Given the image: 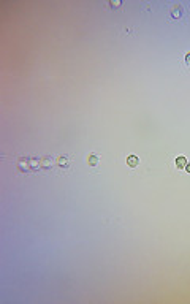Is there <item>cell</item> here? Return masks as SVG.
I'll use <instances>...</instances> for the list:
<instances>
[{
    "instance_id": "cell-1",
    "label": "cell",
    "mask_w": 190,
    "mask_h": 304,
    "mask_svg": "<svg viewBox=\"0 0 190 304\" xmlns=\"http://www.w3.org/2000/svg\"><path fill=\"white\" fill-rule=\"evenodd\" d=\"M17 169H19L21 173H27L30 171V159H21L19 162H17Z\"/></svg>"
},
{
    "instance_id": "cell-2",
    "label": "cell",
    "mask_w": 190,
    "mask_h": 304,
    "mask_svg": "<svg viewBox=\"0 0 190 304\" xmlns=\"http://www.w3.org/2000/svg\"><path fill=\"white\" fill-rule=\"evenodd\" d=\"M138 163H140V159H138L136 155H128V157H127V165L130 168H135Z\"/></svg>"
},
{
    "instance_id": "cell-3",
    "label": "cell",
    "mask_w": 190,
    "mask_h": 304,
    "mask_svg": "<svg viewBox=\"0 0 190 304\" xmlns=\"http://www.w3.org/2000/svg\"><path fill=\"white\" fill-rule=\"evenodd\" d=\"M40 165H41V168H51V165H52V159H51V157H43L40 160Z\"/></svg>"
},
{
    "instance_id": "cell-4",
    "label": "cell",
    "mask_w": 190,
    "mask_h": 304,
    "mask_svg": "<svg viewBox=\"0 0 190 304\" xmlns=\"http://www.w3.org/2000/svg\"><path fill=\"white\" fill-rule=\"evenodd\" d=\"M55 162H57V165L60 168H68V160H67V157H62V155H60V157H57V160H55Z\"/></svg>"
},
{
    "instance_id": "cell-5",
    "label": "cell",
    "mask_w": 190,
    "mask_h": 304,
    "mask_svg": "<svg viewBox=\"0 0 190 304\" xmlns=\"http://www.w3.org/2000/svg\"><path fill=\"white\" fill-rule=\"evenodd\" d=\"M171 16H173V17H181V16H182V8H181L179 5L174 7L173 10H171Z\"/></svg>"
},
{
    "instance_id": "cell-6",
    "label": "cell",
    "mask_w": 190,
    "mask_h": 304,
    "mask_svg": "<svg viewBox=\"0 0 190 304\" xmlns=\"http://www.w3.org/2000/svg\"><path fill=\"white\" fill-rule=\"evenodd\" d=\"M185 165H187V159L185 157H178L176 159V167L178 168H185Z\"/></svg>"
},
{
    "instance_id": "cell-7",
    "label": "cell",
    "mask_w": 190,
    "mask_h": 304,
    "mask_svg": "<svg viewBox=\"0 0 190 304\" xmlns=\"http://www.w3.org/2000/svg\"><path fill=\"white\" fill-rule=\"evenodd\" d=\"M87 163H89L90 167H95V165L98 163V157H97V155H94V154H90L89 157H87Z\"/></svg>"
},
{
    "instance_id": "cell-8",
    "label": "cell",
    "mask_w": 190,
    "mask_h": 304,
    "mask_svg": "<svg viewBox=\"0 0 190 304\" xmlns=\"http://www.w3.org/2000/svg\"><path fill=\"white\" fill-rule=\"evenodd\" d=\"M30 168L32 169H38V168H41V165H40V162L36 159H30Z\"/></svg>"
},
{
    "instance_id": "cell-9",
    "label": "cell",
    "mask_w": 190,
    "mask_h": 304,
    "mask_svg": "<svg viewBox=\"0 0 190 304\" xmlns=\"http://www.w3.org/2000/svg\"><path fill=\"white\" fill-rule=\"evenodd\" d=\"M111 7H120V2L117 0V2H111Z\"/></svg>"
},
{
    "instance_id": "cell-10",
    "label": "cell",
    "mask_w": 190,
    "mask_h": 304,
    "mask_svg": "<svg viewBox=\"0 0 190 304\" xmlns=\"http://www.w3.org/2000/svg\"><path fill=\"white\" fill-rule=\"evenodd\" d=\"M185 62H187V63H189V65H190V52L187 54V56H185Z\"/></svg>"
},
{
    "instance_id": "cell-11",
    "label": "cell",
    "mask_w": 190,
    "mask_h": 304,
    "mask_svg": "<svg viewBox=\"0 0 190 304\" xmlns=\"http://www.w3.org/2000/svg\"><path fill=\"white\" fill-rule=\"evenodd\" d=\"M185 171H187V173H190V163H187V165H185Z\"/></svg>"
}]
</instances>
